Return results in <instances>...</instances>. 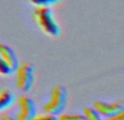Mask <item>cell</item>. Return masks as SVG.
Instances as JSON below:
<instances>
[{"mask_svg": "<svg viewBox=\"0 0 124 120\" xmlns=\"http://www.w3.org/2000/svg\"><path fill=\"white\" fill-rule=\"evenodd\" d=\"M32 17L44 34L50 37H58L61 34V27L54 17L51 7H35Z\"/></svg>", "mask_w": 124, "mask_h": 120, "instance_id": "cell-1", "label": "cell"}, {"mask_svg": "<svg viewBox=\"0 0 124 120\" xmlns=\"http://www.w3.org/2000/svg\"><path fill=\"white\" fill-rule=\"evenodd\" d=\"M68 103V91L61 84H56L52 86L49 94V99L44 105V112L59 116L65 109Z\"/></svg>", "mask_w": 124, "mask_h": 120, "instance_id": "cell-2", "label": "cell"}, {"mask_svg": "<svg viewBox=\"0 0 124 120\" xmlns=\"http://www.w3.org/2000/svg\"><path fill=\"white\" fill-rule=\"evenodd\" d=\"M35 69L31 62H21L15 71L16 87L22 92H28L34 85Z\"/></svg>", "mask_w": 124, "mask_h": 120, "instance_id": "cell-3", "label": "cell"}, {"mask_svg": "<svg viewBox=\"0 0 124 120\" xmlns=\"http://www.w3.org/2000/svg\"><path fill=\"white\" fill-rule=\"evenodd\" d=\"M17 103V120H31L37 115V106L34 99L26 95H20L16 99Z\"/></svg>", "mask_w": 124, "mask_h": 120, "instance_id": "cell-4", "label": "cell"}, {"mask_svg": "<svg viewBox=\"0 0 124 120\" xmlns=\"http://www.w3.org/2000/svg\"><path fill=\"white\" fill-rule=\"evenodd\" d=\"M93 108L100 115L101 117H105L106 119L116 115L124 108V105L119 102H113V103H107L102 101H95L93 103Z\"/></svg>", "mask_w": 124, "mask_h": 120, "instance_id": "cell-5", "label": "cell"}, {"mask_svg": "<svg viewBox=\"0 0 124 120\" xmlns=\"http://www.w3.org/2000/svg\"><path fill=\"white\" fill-rule=\"evenodd\" d=\"M0 57L11 67L14 71H16L17 67L20 66V60L17 58V55L9 45L3 43H0Z\"/></svg>", "mask_w": 124, "mask_h": 120, "instance_id": "cell-6", "label": "cell"}, {"mask_svg": "<svg viewBox=\"0 0 124 120\" xmlns=\"http://www.w3.org/2000/svg\"><path fill=\"white\" fill-rule=\"evenodd\" d=\"M15 101V96L12 91L8 88L0 90V111L7 110L13 105Z\"/></svg>", "mask_w": 124, "mask_h": 120, "instance_id": "cell-7", "label": "cell"}, {"mask_svg": "<svg viewBox=\"0 0 124 120\" xmlns=\"http://www.w3.org/2000/svg\"><path fill=\"white\" fill-rule=\"evenodd\" d=\"M83 114L85 115L87 120H105L93 107H88V106L85 107L83 109Z\"/></svg>", "mask_w": 124, "mask_h": 120, "instance_id": "cell-8", "label": "cell"}, {"mask_svg": "<svg viewBox=\"0 0 124 120\" xmlns=\"http://www.w3.org/2000/svg\"><path fill=\"white\" fill-rule=\"evenodd\" d=\"M13 73H15V71L0 57V75L1 77H10Z\"/></svg>", "mask_w": 124, "mask_h": 120, "instance_id": "cell-9", "label": "cell"}, {"mask_svg": "<svg viewBox=\"0 0 124 120\" xmlns=\"http://www.w3.org/2000/svg\"><path fill=\"white\" fill-rule=\"evenodd\" d=\"M59 120H87L84 114H68V112H62L58 116Z\"/></svg>", "mask_w": 124, "mask_h": 120, "instance_id": "cell-10", "label": "cell"}, {"mask_svg": "<svg viewBox=\"0 0 124 120\" xmlns=\"http://www.w3.org/2000/svg\"><path fill=\"white\" fill-rule=\"evenodd\" d=\"M28 1L36 7H51L61 0H28Z\"/></svg>", "mask_w": 124, "mask_h": 120, "instance_id": "cell-11", "label": "cell"}, {"mask_svg": "<svg viewBox=\"0 0 124 120\" xmlns=\"http://www.w3.org/2000/svg\"><path fill=\"white\" fill-rule=\"evenodd\" d=\"M31 120H59V118L56 115H51V114H48V112H43V114H37L34 118Z\"/></svg>", "mask_w": 124, "mask_h": 120, "instance_id": "cell-12", "label": "cell"}, {"mask_svg": "<svg viewBox=\"0 0 124 120\" xmlns=\"http://www.w3.org/2000/svg\"><path fill=\"white\" fill-rule=\"evenodd\" d=\"M105 120H124V108L120 112H118L116 115H114V116L110 117V118H107Z\"/></svg>", "mask_w": 124, "mask_h": 120, "instance_id": "cell-13", "label": "cell"}, {"mask_svg": "<svg viewBox=\"0 0 124 120\" xmlns=\"http://www.w3.org/2000/svg\"><path fill=\"white\" fill-rule=\"evenodd\" d=\"M0 120H17L16 119V117H14V116H12V115H10V114H2V115H0Z\"/></svg>", "mask_w": 124, "mask_h": 120, "instance_id": "cell-14", "label": "cell"}]
</instances>
